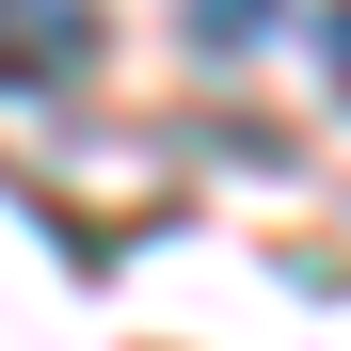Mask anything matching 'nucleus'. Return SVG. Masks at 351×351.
I'll use <instances>...</instances> for the list:
<instances>
[{"label": "nucleus", "mask_w": 351, "mask_h": 351, "mask_svg": "<svg viewBox=\"0 0 351 351\" xmlns=\"http://www.w3.org/2000/svg\"><path fill=\"white\" fill-rule=\"evenodd\" d=\"M176 32H192V48H256V32H271V0H192Z\"/></svg>", "instance_id": "nucleus-2"}, {"label": "nucleus", "mask_w": 351, "mask_h": 351, "mask_svg": "<svg viewBox=\"0 0 351 351\" xmlns=\"http://www.w3.org/2000/svg\"><path fill=\"white\" fill-rule=\"evenodd\" d=\"M96 64H112L96 0H0V96H80Z\"/></svg>", "instance_id": "nucleus-1"}, {"label": "nucleus", "mask_w": 351, "mask_h": 351, "mask_svg": "<svg viewBox=\"0 0 351 351\" xmlns=\"http://www.w3.org/2000/svg\"><path fill=\"white\" fill-rule=\"evenodd\" d=\"M319 80L351 96V0H319Z\"/></svg>", "instance_id": "nucleus-3"}]
</instances>
